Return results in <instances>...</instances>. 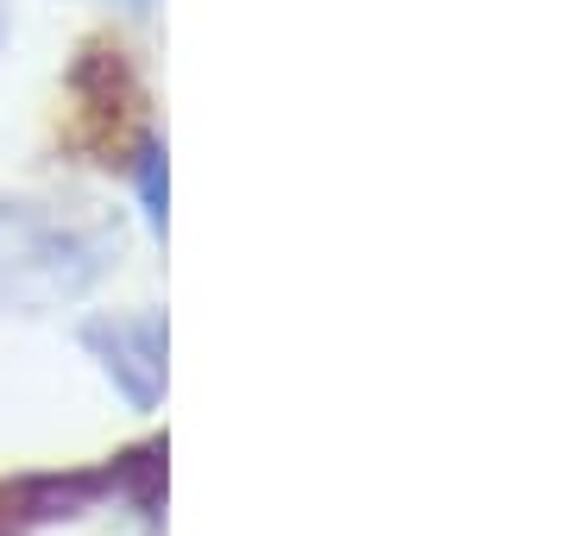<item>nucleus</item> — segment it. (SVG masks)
<instances>
[{
    "label": "nucleus",
    "mask_w": 567,
    "mask_h": 536,
    "mask_svg": "<svg viewBox=\"0 0 567 536\" xmlns=\"http://www.w3.org/2000/svg\"><path fill=\"white\" fill-rule=\"evenodd\" d=\"M114 240L44 203H0V303L25 316L63 310L107 278Z\"/></svg>",
    "instance_id": "nucleus-1"
},
{
    "label": "nucleus",
    "mask_w": 567,
    "mask_h": 536,
    "mask_svg": "<svg viewBox=\"0 0 567 536\" xmlns=\"http://www.w3.org/2000/svg\"><path fill=\"white\" fill-rule=\"evenodd\" d=\"M82 348L102 360L114 392L133 411H152L164 398V322L158 316H102L82 329Z\"/></svg>",
    "instance_id": "nucleus-2"
},
{
    "label": "nucleus",
    "mask_w": 567,
    "mask_h": 536,
    "mask_svg": "<svg viewBox=\"0 0 567 536\" xmlns=\"http://www.w3.org/2000/svg\"><path fill=\"white\" fill-rule=\"evenodd\" d=\"M140 196H145V221L164 227V152L158 145H145V158H140Z\"/></svg>",
    "instance_id": "nucleus-3"
},
{
    "label": "nucleus",
    "mask_w": 567,
    "mask_h": 536,
    "mask_svg": "<svg viewBox=\"0 0 567 536\" xmlns=\"http://www.w3.org/2000/svg\"><path fill=\"white\" fill-rule=\"evenodd\" d=\"M0 44H7V0H0Z\"/></svg>",
    "instance_id": "nucleus-4"
},
{
    "label": "nucleus",
    "mask_w": 567,
    "mask_h": 536,
    "mask_svg": "<svg viewBox=\"0 0 567 536\" xmlns=\"http://www.w3.org/2000/svg\"><path fill=\"white\" fill-rule=\"evenodd\" d=\"M126 7H145V0H126Z\"/></svg>",
    "instance_id": "nucleus-5"
}]
</instances>
